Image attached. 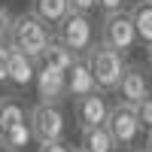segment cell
Returning a JSON list of instances; mask_svg holds the SVG:
<instances>
[{
  "instance_id": "10",
  "label": "cell",
  "mask_w": 152,
  "mask_h": 152,
  "mask_svg": "<svg viewBox=\"0 0 152 152\" xmlns=\"http://www.w3.org/2000/svg\"><path fill=\"white\" fill-rule=\"evenodd\" d=\"M0 52H3V61H6V73H9V82L15 85H31L34 76H37V67L28 55H21L18 49H12L9 43H0Z\"/></svg>"
},
{
  "instance_id": "11",
  "label": "cell",
  "mask_w": 152,
  "mask_h": 152,
  "mask_svg": "<svg viewBox=\"0 0 152 152\" xmlns=\"http://www.w3.org/2000/svg\"><path fill=\"white\" fill-rule=\"evenodd\" d=\"M64 79H67V100H70V97L79 100V97H85V94L97 91V88H94V79H91V70H88V64H85V58H76V61H73L70 70L64 73Z\"/></svg>"
},
{
  "instance_id": "20",
  "label": "cell",
  "mask_w": 152,
  "mask_h": 152,
  "mask_svg": "<svg viewBox=\"0 0 152 152\" xmlns=\"http://www.w3.org/2000/svg\"><path fill=\"white\" fill-rule=\"evenodd\" d=\"M97 9L104 15H113V12H125V0H94Z\"/></svg>"
},
{
  "instance_id": "13",
  "label": "cell",
  "mask_w": 152,
  "mask_h": 152,
  "mask_svg": "<svg viewBox=\"0 0 152 152\" xmlns=\"http://www.w3.org/2000/svg\"><path fill=\"white\" fill-rule=\"evenodd\" d=\"M73 61H76V55L70 52V49H64L55 37L49 40V46L43 49V55H40V64L43 67H52V70H61V73H67Z\"/></svg>"
},
{
  "instance_id": "12",
  "label": "cell",
  "mask_w": 152,
  "mask_h": 152,
  "mask_svg": "<svg viewBox=\"0 0 152 152\" xmlns=\"http://www.w3.org/2000/svg\"><path fill=\"white\" fill-rule=\"evenodd\" d=\"M31 15L37 21H43L46 28H52V24L58 28L70 15V6H67V0H31Z\"/></svg>"
},
{
  "instance_id": "7",
  "label": "cell",
  "mask_w": 152,
  "mask_h": 152,
  "mask_svg": "<svg viewBox=\"0 0 152 152\" xmlns=\"http://www.w3.org/2000/svg\"><path fill=\"white\" fill-rule=\"evenodd\" d=\"M119 104H128V107H137L143 104L146 97H152V88H149V73L143 70V64H128L119 79Z\"/></svg>"
},
{
  "instance_id": "14",
  "label": "cell",
  "mask_w": 152,
  "mask_h": 152,
  "mask_svg": "<svg viewBox=\"0 0 152 152\" xmlns=\"http://www.w3.org/2000/svg\"><path fill=\"white\" fill-rule=\"evenodd\" d=\"M24 119H28V110H24V104L15 94H3L0 97V137H3L12 125H18Z\"/></svg>"
},
{
  "instance_id": "24",
  "label": "cell",
  "mask_w": 152,
  "mask_h": 152,
  "mask_svg": "<svg viewBox=\"0 0 152 152\" xmlns=\"http://www.w3.org/2000/svg\"><path fill=\"white\" fill-rule=\"evenodd\" d=\"M143 149H146V152H152V131L146 134V146H143Z\"/></svg>"
},
{
  "instance_id": "3",
  "label": "cell",
  "mask_w": 152,
  "mask_h": 152,
  "mask_svg": "<svg viewBox=\"0 0 152 152\" xmlns=\"http://www.w3.org/2000/svg\"><path fill=\"white\" fill-rule=\"evenodd\" d=\"M28 125H31V137L34 143H58L64 140V131H67V116L61 107H49V104H37L28 113Z\"/></svg>"
},
{
  "instance_id": "18",
  "label": "cell",
  "mask_w": 152,
  "mask_h": 152,
  "mask_svg": "<svg viewBox=\"0 0 152 152\" xmlns=\"http://www.w3.org/2000/svg\"><path fill=\"white\" fill-rule=\"evenodd\" d=\"M134 113H137V122H140V128L149 134V131H152V97H146L143 104H137Z\"/></svg>"
},
{
  "instance_id": "8",
  "label": "cell",
  "mask_w": 152,
  "mask_h": 152,
  "mask_svg": "<svg viewBox=\"0 0 152 152\" xmlns=\"http://www.w3.org/2000/svg\"><path fill=\"white\" fill-rule=\"evenodd\" d=\"M107 113H110V104H107V94H100V91H91V94H85V97H79L73 104V116H76L79 131L104 125Z\"/></svg>"
},
{
  "instance_id": "28",
  "label": "cell",
  "mask_w": 152,
  "mask_h": 152,
  "mask_svg": "<svg viewBox=\"0 0 152 152\" xmlns=\"http://www.w3.org/2000/svg\"><path fill=\"white\" fill-rule=\"evenodd\" d=\"M73 152H82V149H73Z\"/></svg>"
},
{
  "instance_id": "1",
  "label": "cell",
  "mask_w": 152,
  "mask_h": 152,
  "mask_svg": "<svg viewBox=\"0 0 152 152\" xmlns=\"http://www.w3.org/2000/svg\"><path fill=\"white\" fill-rule=\"evenodd\" d=\"M85 58V64L88 70H91V79H94V88L100 94H110V91H116L119 88V79H122V73H125V58L119 52H113V49H107L104 43H97L88 49V52L82 55Z\"/></svg>"
},
{
  "instance_id": "26",
  "label": "cell",
  "mask_w": 152,
  "mask_h": 152,
  "mask_svg": "<svg viewBox=\"0 0 152 152\" xmlns=\"http://www.w3.org/2000/svg\"><path fill=\"white\" fill-rule=\"evenodd\" d=\"M131 152H146V149H143V146H134V149H131Z\"/></svg>"
},
{
  "instance_id": "25",
  "label": "cell",
  "mask_w": 152,
  "mask_h": 152,
  "mask_svg": "<svg viewBox=\"0 0 152 152\" xmlns=\"http://www.w3.org/2000/svg\"><path fill=\"white\" fill-rule=\"evenodd\" d=\"M0 152H15V149H9V146H3V143H0Z\"/></svg>"
},
{
  "instance_id": "27",
  "label": "cell",
  "mask_w": 152,
  "mask_h": 152,
  "mask_svg": "<svg viewBox=\"0 0 152 152\" xmlns=\"http://www.w3.org/2000/svg\"><path fill=\"white\" fill-rule=\"evenodd\" d=\"M149 67H152V46H149Z\"/></svg>"
},
{
  "instance_id": "2",
  "label": "cell",
  "mask_w": 152,
  "mask_h": 152,
  "mask_svg": "<svg viewBox=\"0 0 152 152\" xmlns=\"http://www.w3.org/2000/svg\"><path fill=\"white\" fill-rule=\"evenodd\" d=\"M49 40H52L49 28H46L43 21H37L31 12L12 18L9 31H6V43L12 49H18L21 55H28L31 61H40V55H43V49L49 46Z\"/></svg>"
},
{
  "instance_id": "5",
  "label": "cell",
  "mask_w": 152,
  "mask_h": 152,
  "mask_svg": "<svg viewBox=\"0 0 152 152\" xmlns=\"http://www.w3.org/2000/svg\"><path fill=\"white\" fill-rule=\"evenodd\" d=\"M55 40L64 49H70L76 58H82L88 49L94 46V21H91V15H76V12H70V15L58 24Z\"/></svg>"
},
{
  "instance_id": "15",
  "label": "cell",
  "mask_w": 152,
  "mask_h": 152,
  "mask_svg": "<svg viewBox=\"0 0 152 152\" xmlns=\"http://www.w3.org/2000/svg\"><path fill=\"white\" fill-rule=\"evenodd\" d=\"M128 18H131V24H134L137 40H143L146 46H152V3H149V0L134 3V9L128 12Z\"/></svg>"
},
{
  "instance_id": "22",
  "label": "cell",
  "mask_w": 152,
  "mask_h": 152,
  "mask_svg": "<svg viewBox=\"0 0 152 152\" xmlns=\"http://www.w3.org/2000/svg\"><path fill=\"white\" fill-rule=\"evenodd\" d=\"M40 152H73V146L64 143V140H58V143H46V146H40Z\"/></svg>"
},
{
  "instance_id": "4",
  "label": "cell",
  "mask_w": 152,
  "mask_h": 152,
  "mask_svg": "<svg viewBox=\"0 0 152 152\" xmlns=\"http://www.w3.org/2000/svg\"><path fill=\"white\" fill-rule=\"evenodd\" d=\"M104 128H107V134L113 137L116 149H128V152L140 143V134H143L140 122H137V113H134V107H128V104H113L110 113H107Z\"/></svg>"
},
{
  "instance_id": "16",
  "label": "cell",
  "mask_w": 152,
  "mask_h": 152,
  "mask_svg": "<svg viewBox=\"0 0 152 152\" xmlns=\"http://www.w3.org/2000/svg\"><path fill=\"white\" fill-rule=\"evenodd\" d=\"M79 149L82 152H116V143H113V137L107 134L104 125H97V128H85L82 131Z\"/></svg>"
},
{
  "instance_id": "17",
  "label": "cell",
  "mask_w": 152,
  "mask_h": 152,
  "mask_svg": "<svg viewBox=\"0 0 152 152\" xmlns=\"http://www.w3.org/2000/svg\"><path fill=\"white\" fill-rule=\"evenodd\" d=\"M31 140H34V137H31V125H28V119L18 122V125H12V128L0 137V143L9 146V149H15V152H21L24 146H31Z\"/></svg>"
},
{
  "instance_id": "21",
  "label": "cell",
  "mask_w": 152,
  "mask_h": 152,
  "mask_svg": "<svg viewBox=\"0 0 152 152\" xmlns=\"http://www.w3.org/2000/svg\"><path fill=\"white\" fill-rule=\"evenodd\" d=\"M9 24H12V15L6 12V6H0V43H3V37L9 31Z\"/></svg>"
},
{
  "instance_id": "19",
  "label": "cell",
  "mask_w": 152,
  "mask_h": 152,
  "mask_svg": "<svg viewBox=\"0 0 152 152\" xmlns=\"http://www.w3.org/2000/svg\"><path fill=\"white\" fill-rule=\"evenodd\" d=\"M67 6H70V12H76V15H91L97 9L94 0H67Z\"/></svg>"
},
{
  "instance_id": "9",
  "label": "cell",
  "mask_w": 152,
  "mask_h": 152,
  "mask_svg": "<svg viewBox=\"0 0 152 152\" xmlns=\"http://www.w3.org/2000/svg\"><path fill=\"white\" fill-rule=\"evenodd\" d=\"M37 82V94H40V104H49V107H61L67 100V79L61 70H52V67H40L34 76Z\"/></svg>"
},
{
  "instance_id": "6",
  "label": "cell",
  "mask_w": 152,
  "mask_h": 152,
  "mask_svg": "<svg viewBox=\"0 0 152 152\" xmlns=\"http://www.w3.org/2000/svg\"><path fill=\"white\" fill-rule=\"evenodd\" d=\"M107 49L119 52L122 58L137 46V34H134V24L128 18V12H113V15H104V24H100V40Z\"/></svg>"
},
{
  "instance_id": "23",
  "label": "cell",
  "mask_w": 152,
  "mask_h": 152,
  "mask_svg": "<svg viewBox=\"0 0 152 152\" xmlns=\"http://www.w3.org/2000/svg\"><path fill=\"white\" fill-rule=\"evenodd\" d=\"M9 82V73H6V61H3V52H0V85Z\"/></svg>"
},
{
  "instance_id": "29",
  "label": "cell",
  "mask_w": 152,
  "mask_h": 152,
  "mask_svg": "<svg viewBox=\"0 0 152 152\" xmlns=\"http://www.w3.org/2000/svg\"><path fill=\"white\" fill-rule=\"evenodd\" d=\"M149 3H152V0H149Z\"/></svg>"
}]
</instances>
